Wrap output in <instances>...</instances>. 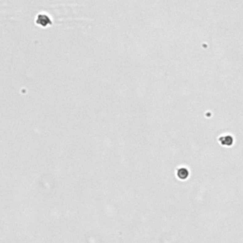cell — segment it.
<instances>
[{
  "instance_id": "cell-1",
  "label": "cell",
  "mask_w": 243,
  "mask_h": 243,
  "mask_svg": "<svg viewBox=\"0 0 243 243\" xmlns=\"http://www.w3.org/2000/svg\"><path fill=\"white\" fill-rule=\"evenodd\" d=\"M219 142L221 143L222 145H232V143H234V139L233 137L230 135H226V136H222L220 137Z\"/></svg>"
},
{
  "instance_id": "cell-2",
  "label": "cell",
  "mask_w": 243,
  "mask_h": 243,
  "mask_svg": "<svg viewBox=\"0 0 243 243\" xmlns=\"http://www.w3.org/2000/svg\"><path fill=\"white\" fill-rule=\"evenodd\" d=\"M189 175V171H188V169L187 168H179L178 170V177L179 178H182V179H184L188 177Z\"/></svg>"
}]
</instances>
